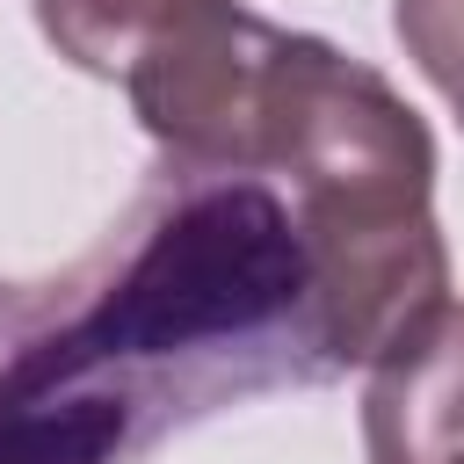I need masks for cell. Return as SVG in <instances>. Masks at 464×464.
Segmentation results:
<instances>
[{
    "label": "cell",
    "mask_w": 464,
    "mask_h": 464,
    "mask_svg": "<svg viewBox=\"0 0 464 464\" xmlns=\"http://www.w3.org/2000/svg\"><path fill=\"white\" fill-rule=\"evenodd\" d=\"M268 384L319 362L297 218L261 174L167 167L87 261L0 283V464H130Z\"/></svg>",
    "instance_id": "cell-1"
},
{
    "label": "cell",
    "mask_w": 464,
    "mask_h": 464,
    "mask_svg": "<svg viewBox=\"0 0 464 464\" xmlns=\"http://www.w3.org/2000/svg\"><path fill=\"white\" fill-rule=\"evenodd\" d=\"M392 29L464 130V0H392Z\"/></svg>",
    "instance_id": "cell-4"
},
{
    "label": "cell",
    "mask_w": 464,
    "mask_h": 464,
    "mask_svg": "<svg viewBox=\"0 0 464 464\" xmlns=\"http://www.w3.org/2000/svg\"><path fill=\"white\" fill-rule=\"evenodd\" d=\"M196 0H36V29L51 36L58 58H72L94 80H123L130 58L174 29Z\"/></svg>",
    "instance_id": "cell-3"
},
{
    "label": "cell",
    "mask_w": 464,
    "mask_h": 464,
    "mask_svg": "<svg viewBox=\"0 0 464 464\" xmlns=\"http://www.w3.org/2000/svg\"><path fill=\"white\" fill-rule=\"evenodd\" d=\"M362 450L370 464H464V304L442 297L420 326H406L362 392Z\"/></svg>",
    "instance_id": "cell-2"
}]
</instances>
